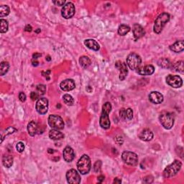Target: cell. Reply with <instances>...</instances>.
I'll return each mask as SVG.
<instances>
[{
    "mask_svg": "<svg viewBox=\"0 0 184 184\" xmlns=\"http://www.w3.org/2000/svg\"><path fill=\"white\" fill-rule=\"evenodd\" d=\"M170 14L167 12L161 13L155 20L153 26V30L156 34H160L163 31V28L170 20Z\"/></svg>",
    "mask_w": 184,
    "mask_h": 184,
    "instance_id": "1",
    "label": "cell"
},
{
    "mask_svg": "<svg viewBox=\"0 0 184 184\" xmlns=\"http://www.w3.org/2000/svg\"><path fill=\"white\" fill-rule=\"evenodd\" d=\"M77 168L82 175L88 174L91 170V162L90 157L87 155H83L77 163Z\"/></svg>",
    "mask_w": 184,
    "mask_h": 184,
    "instance_id": "2",
    "label": "cell"
},
{
    "mask_svg": "<svg viewBox=\"0 0 184 184\" xmlns=\"http://www.w3.org/2000/svg\"><path fill=\"white\" fill-rule=\"evenodd\" d=\"M181 166L182 163L181 161L176 160L171 164L169 165L165 168L164 171H163V176L167 178L173 177L179 172V170L181 168Z\"/></svg>",
    "mask_w": 184,
    "mask_h": 184,
    "instance_id": "3",
    "label": "cell"
},
{
    "mask_svg": "<svg viewBox=\"0 0 184 184\" xmlns=\"http://www.w3.org/2000/svg\"><path fill=\"white\" fill-rule=\"evenodd\" d=\"M160 122L165 129H170L174 125V116L170 112H163L159 117Z\"/></svg>",
    "mask_w": 184,
    "mask_h": 184,
    "instance_id": "4",
    "label": "cell"
},
{
    "mask_svg": "<svg viewBox=\"0 0 184 184\" xmlns=\"http://www.w3.org/2000/svg\"><path fill=\"white\" fill-rule=\"evenodd\" d=\"M142 63V59L138 54L132 52L127 58V65L131 70L135 71L140 67Z\"/></svg>",
    "mask_w": 184,
    "mask_h": 184,
    "instance_id": "5",
    "label": "cell"
},
{
    "mask_svg": "<svg viewBox=\"0 0 184 184\" xmlns=\"http://www.w3.org/2000/svg\"><path fill=\"white\" fill-rule=\"evenodd\" d=\"M48 125L51 128L63 129L64 128V122L61 117L56 114H51L48 117Z\"/></svg>",
    "mask_w": 184,
    "mask_h": 184,
    "instance_id": "6",
    "label": "cell"
},
{
    "mask_svg": "<svg viewBox=\"0 0 184 184\" xmlns=\"http://www.w3.org/2000/svg\"><path fill=\"white\" fill-rule=\"evenodd\" d=\"M122 158L126 164L135 166L138 163V157L136 153L130 151H125L122 154Z\"/></svg>",
    "mask_w": 184,
    "mask_h": 184,
    "instance_id": "7",
    "label": "cell"
},
{
    "mask_svg": "<svg viewBox=\"0 0 184 184\" xmlns=\"http://www.w3.org/2000/svg\"><path fill=\"white\" fill-rule=\"evenodd\" d=\"M76 9L72 2H67L61 9V15L65 19H70L75 14Z\"/></svg>",
    "mask_w": 184,
    "mask_h": 184,
    "instance_id": "8",
    "label": "cell"
},
{
    "mask_svg": "<svg viewBox=\"0 0 184 184\" xmlns=\"http://www.w3.org/2000/svg\"><path fill=\"white\" fill-rule=\"evenodd\" d=\"M166 83L173 88H180L183 85V81L179 76L168 75L166 77Z\"/></svg>",
    "mask_w": 184,
    "mask_h": 184,
    "instance_id": "9",
    "label": "cell"
},
{
    "mask_svg": "<svg viewBox=\"0 0 184 184\" xmlns=\"http://www.w3.org/2000/svg\"><path fill=\"white\" fill-rule=\"evenodd\" d=\"M66 179L68 183L71 184H78L81 183L79 173L75 169H71L66 173Z\"/></svg>",
    "mask_w": 184,
    "mask_h": 184,
    "instance_id": "10",
    "label": "cell"
},
{
    "mask_svg": "<svg viewBox=\"0 0 184 184\" xmlns=\"http://www.w3.org/2000/svg\"><path fill=\"white\" fill-rule=\"evenodd\" d=\"M35 108L40 114H46L48 109V100L46 98L38 99Z\"/></svg>",
    "mask_w": 184,
    "mask_h": 184,
    "instance_id": "11",
    "label": "cell"
},
{
    "mask_svg": "<svg viewBox=\"0 0 184 184\" xmlns=\"http://www.w3.org/2000/svg\"><path fill=\"white\" fill-rule=\"evenodd\" d=\"M116 68H117L119 69L120 74H119V80L120 81H124L125 79V78L127 76L128 74V69H127V64L125 63H122L121 61H117L116 63Z\"/></svg>",
    "mask_w": 184,
    "mask_h": 184,
    "instance_id": "12",
    "label": "cell"
},
{
    "mask_svg": "<svg viewBox=\"0 0 184 184\" xmlns=\"http://www.w3.org/2000/svg\"><path fill=\"white\" fill-rule=\"evenodd\" d=\"M60 87L61 89L64 91H69L71 90L74 89L76 87V84H75L74 81L71 78H68L61 82L60 84Z\"/></svg>",
    "mask_w": 184,
    "mask_h": 184,
    "instance_id": "13",
    "label": "cell"
},
{
    "mask_svg": "<svg viewBox=\"0 0 184 184\" xmlns=\"http://www.w3.org/2000/svg\"><path fill=\"white\" fill-rule=\"evenodd\" d=\"M163 95L158 91H152L149 95V100L152 103L155 104H159L163 101Z\"/></svg>",
    "mask_w": 184,
    "mask_h": 184,
    "instance_id": "14",
    "label": "cell"
},
{
    "mask_svg": "<svg viewBox=\"0 0 184 184\" xmlns=\"http://www.w3.org/2000/svg\"><path fill=\"white\" fill-rule=\"evenodd\" d=\"M155 72V68L152 65H147L145 66L138 68L137 73L141 76H150Z\"/></svg>",
    "mask_w": 184,
    "mask_h": 184,
    "instance_id": "15",
    "label": "cell"
},
{
    "mask_svg": "<svg viewBox=\"0 0 184 184\" xmlns=\"http://www.w3.org/2000/svg\"><path fill=\"white\" fill-rule=\"evenodd\" d=\"M63 159L65 160V161H66L67 163H70L75 157V153L73 148L70 147V146H67L64 148L63 152Z\"/></svg>",
    "mask_w": 184,
    "mask_h": 184,
    "instance_id": "16",
    "label": "cell"
},
{
    "mask_svg": "<svg viewBox=\"0 0 184 184\" xmlns=\"http://www.w3.org/2000/svg\"><path fill=\"white\" fill-rule=\"evenodd\" d=\"M132 32L133 35H134L135 40H138V39L141 38L145 34L144 28L139 24H134L132 27Z\"/></svg>",
    "mask_w": 184,
    "mask_h": 184,
    "instance_id": "17",
    "label": "cell"
},
{
    "mask_svg": "<svg viewBox=\"0 0 184 184\" xmlns=\"http://www.w3.org/2000/svg\"><path fill=\"white\" fill-rule=\"evenodd\" d=\"M99 124H100L101 127L105 129L109 128L111 122L108 113L104 112H101V115L100 117V119H99Z\"/></svg>",
    "mask_w": 184,
    "mask_h": 184,
    "instance_id": "18",
    "label": "cell"
},
{
    "mask_svg": "<svg viewBox=\"0 0 184 184\" xmlns=\"http://www.w3.org/2000/svg\"><path fill=\"white\" fill-rule=\"evenodd\" d=\"M153 136L154 135L153 132L149 129H143V130H142L138 135L139 138H140V140H142V141H145V142L151 141V140H153Z\"/></svg>",
    "mask_w": 184,
    "mask_h": 184,
    "instance_id": "19",
    "label": "cell"
},
{
    "mask_svg": "<svg viewBox=\"0 0 184 184\" xmlns=\"http://www.w3.org/2000/svg\"><path fill=\"white\" fill-rule=\"evenodd\" d=\"M170 50L175 52H181L184 50L183 40H178L169 47Z\"/></svg>",
    "mask_w": 184,
    "mask_h": 184,
    "instance_id": "20",
    "label": "cell"
},
{
    "mask_svg": "<svg viewBox=\"0 0 184 184\" xmlns=\"http://www.w3.org/2000/svg\"><path fill=\"white\" fill-rule=\"evenodd\" d=\"M39 127L35 121H31L27 125V132L30 136L34 137L38 132ZM39 133V132H38Z\"/></svg>",
    "mask_w": 184,
    "mask_h": 184,
    "instance_id": "21",
    "label": "cell"
},
{
    "mask_svg": "<svg viewBox=\"0 0 184 184\" xmlns=\"http://www.w3.org/2000/svg\"><path fill=\"white\" fill-rule=\"evenodd\" d=\"M84 44L85 46L89 48V49H91L95 51H97L100 49V46L97 41L93 40V39H87V40H84Z\"/></svg>",
    "mask_w": 184,
    "mask_h": 184,
    "instance_id": "22",
    "label": "cell"
},
{
    "mask_svg": "<svg viewBox=\"0 0 184 184\" xmlns=\"http://www.w3.org/2000/svg\"><path fill=\"white\" fill-rule=\"evenodd\" d=\"M49 138L53 140H60L64 138V135L60 132L59 129H53L49 132Z\"/></svg>",
    "mask_w": 184,
    "mask_h": 184,
    "instance_id": "23",
    "label": "cell"
},
{
    "mask_svg": "<svg viewBox=\"0 0 184 184\" xmlns=\"http://www.w3.org/2000/svg\"><path fill=\"white\" fill-rule=\"evenodd\" d=\"M2 164L5 168H10L13 164V157L10 155H5L2 157Z\"/></svg>",
    "mask_w": 184,
    "mask_h": 184,
    "instance_id": "24",
    "label": "cell"
},
{
    "mask_svg": "<svg viewBox=\"0 0 184 184\" xmlns=\"http://www.w3.org/2000/svg\"><path fill=\"white\" fill-rule=\"evenodd\" d=\"M79 63H80V65L84 68H89L90 66L91 62V60H90V59L88 57V56H81V57L80 58Z\"/></svg>",
    "mask_w": 184,
    "mask_h": 184,
    "instance_id": "25",
    "label": "cell"
},
{
    "mask_svg": "<svg viewBox=\"0 0 184 184\" xmlns=\"http://www.w3.org/2000/svg\"><path fill=\"white\" fill-rule=\"evenodd\" d=\"M171 70H173L176 71V72H180V73H183L184 70V67H183V62L181 61L176 62L175 63H173L172 66H171Z\"/></svg>",
    "mask_w": 184,
    "mask_h": 184,
    "instance_id": "26",
    "label": "cell"
},
{
    "mask_svg": "<svg viewBox=\"0 0 184 184\" xmlns=\"http://www.w3.org/2000/svg\"><path fill=\"white\" fill-rule=\"evenodd\" d=\"M157 64L163 68H171L172 66V63L167 59H160L157 62Z\"/></svg>",
    "mask_w": 184,
    "mask_h": 184,
    "instance_id": "27",
    "label": "cell"
},
{
    "mask_svg": "<svg viewBox=\"0 0 184 184\" xmlns=\"http://www.w3.org/2000/svg\"><path fill=\"white\" fill-rule=\"evenodd\" d=\"M130 29L131 28L129 27L128 25L122 24V25H119V28H118V33H119V35H121V36H125V35H127V34L130 31Z\"/></svg>",
    "mask_w": 184,
    "mask_h": 184,
    "instance_id": "28",
    "label": "cell"
},
{
    "mask_svg": "<svg viewBox=\"0 0 184 184\" xmlns=\"http://www.w3.org/2000/svg\"><path fill=\"white\" fill-rule=\"evenodd\" d=\"M9 68V64L8 62L3 61L1 63L0 65V75L1 76H4L8 72Z\"/></svg>",
    "mask_w": 184,
    "mask_h": 184,
    "instance_id": "29",
    "label": "cell"
},
{
    "mask_svg": "<svg viewBox=\"0 0 184 184\" xmlns=\"http://www.w3.org/2000/svg\"><path fill=\"white\" fill-rule=\"evenodd\" d=\"M9 24L6 20L1 19L0 20V32L1 33H5L8 30Z\"/></svg>",
    "mask_w": 184,
    "mask_h": 184,
    "instance_id": "30",
    "label": "cell"
},
{
    "mask_svg": "<svg viewBox=\"0 0 184 184\" xmlns=\"http://www.w3.org/2000/svg\"><path fill=\"white\" fill-rule=\"evenodd\" d=\"M10 13V9L7 5H2L0 6V17H3L7 16Z\"/></svg>",
    "mask_w": 184,
    "mask_h": 184,
    "instance_id": "31",
    "label": "cell"
},
{
    "mask_svg": "<svg viewBox=\"0 0 184 184\" xmlns=\"http://www.w3.org/2000/svg\"><path fill=\"white\" fill-rule=\"evenodd\" d=\"M63 101L65 104L69 105V106H72L74 103V99L72 97V96H71L70 94H64L63 97Z\"/></svg>",
    "mask_w": 184,
    "mask_h": 184,
    "instance_id": "32",
    "label": "cell"
},
{
    "mask_svg": "<svg viewBox=\"0 0 184 184\" xmlns=\"http://www.w3.org/2000/svg\"><path fill=\"white\" fill-rule=\"evenodd\" d=\"M112 111V105L109 102H106L102 106V112L109 114Z\"/></svg>",
    "mask_w": 184,
    "mask_h": 184,
    "instance_id": "33",
    "label": "cell"
},
{
    "mask_svg": "<svg viewBox=\"0 0 184 184\" xmlns=\"http://www.w3.org/2000/svg\"><path fill=\"white\" fill-rule=\"evenodd\" d=\"M37 91H38V94L40 95L45 94V93H46V86L43 85V84H39V85L37 86Z\"/></svg>",
    "mask_w": 184,
    "mask_h": 184,
    "instance_id": "34",
    "label": "cell"
},
{
    "mask_svg": "<svg viewBox=\"0 0 184 184\" xmlns=\"http://www.w3.org/2000/svg\"><path fill=\"white\" fill-rule=\"evenodd\" d=\"M16 148L17 151L19 153H22V152L24 151V150H25V144H24L23 142H17V144Z\"/></svg>",
    "mask_w": 184,
    "mask_h": 184,
    "instance_id": "35",
    "label": "cell"
},
{
    "mask_svg": "<svg viewBox=\"0 0 184 184\" xmlns=\"http://www.w3.org/2000/svg\"><path fill=\"white\" fill-rule=\"evenodd\" d=\"M126 117L129 120H131L133 118V111L131 108H128L126 109Z\"/></svg>",
    "mask_w": 184,
    "mask_h": 184,
    "instance_id": "36",
    "label": "cell"
},
{
    "mask_svg": "<svg viewBox=\"0 0 184 184\" xmlns=\"http://www.w3.org/2000/svg\"><path fill=\"white\" fill-rule=\"evenodd\" d=\"M101 161L98 160L95 163L94 166V170L96 173H98L101 170Z\"/></svg>",
    "mask_w": 184,
    "mask_h": 184,
    "instance_id": "37",
    "label": "cell"
},
{
    "mask_svg": "<svg viewBox=\"0 0 184 184\" xmlns=\"http://www.w3.org/2000/svg\"><path fill=\"white\" fill-rule=\"evenodd\" d=\"M52 3L54 4V5H56V6H64L65 5V0H54V1H52Z\"/></svg>",
    "mask_w": 184,
    "mask_h": 184,
    "instance_id": "38",
    "label": "cell"
},
{
    "mask_svg": "<svg viewBox=\"0 0 184 184\" xmlns=\"http://www.w3.org/2000/svg\"><path fill=\"white\" fill-rule=\"evenodd\" d=\"M39 94L37 93V92H35V91H32L31 94H30V98L33 101H35L37 100V99L39 98Z\"/></svg>",
    "mask_w": 184,
    "mask_h": 184,
    "instance_id": "39",
    "label": "cell"
},
{
    "mask_svg": "<svg viewBox=\"0 0 184 184\" xmlns=\"http://www.w3.org/2000/svg\"><path fill=\"white\" fill-rule=\"evenodd\" d=\"M119 116L122 119H127L126 117V109L125 108H122L119 111Z\"/></svg>",
    "mask_w": 184,
    "mask_h": 184,
    "instance_id": "40",
    "label": "cell"
},
{
    "mask_svg": "<svg viewBox=\"0 0 184 184\" xmlns=\"http://www.w3.org/2000/svg\"><path fill=\"white\" fill-rule=\"evenodd\" d=\"M26 98H27V97H26L25 94L24 93V92H20V94H19V99H20V100L22 101V102H25L26 101Z\"/></svg>",
    "mask_w": 184,
    "mask_h": 184,
    "instance_id": "41",
    "label": "cell"
},
{
    "mask_svg": "<svg viewBox=\"0 0 184 184\" xmlns=\"http://www.w3.org/2000/svg\"><path fill=\"white\" fill-rule=\"evenodd\" d=\"M144 180H148V181H146L145 183H152V182L153 181V178L152 177V176H147V177H145L144 178Z\"/></svg>",
    "mask_w": 184,
    "mask_h": 184,
    "instance_id": "42",
    "label": "cell"
},
{
    "mask_svg": "<svg viewBox=\"0 0 184 184\" xmlns=\"http://www.w3.org/2000/svg\"><path fill=\"white\" fill-rule=\"evenodd\" d=\"M25 30L26 32H31L33 30V27H32V26L30 25H27L25 27Z\"/></svg>",
    "mask_w": 184,
    "mask_h": 184,
    "instance_id": "43",
    "label": "cell"
},
{
    "mask_svg": "<svg viewBox=\"0 0 184 184\" xmlns=\"http://www.w3.org/2000/svg\"><path fill=\"white\" fill-rule=\"evenodd\" d=\"M41 56H42V55H41L40 53H37V52H35V53H34L33 55V59L35 60V59H38V58L41 57Z\"/></svg>",
    "mask_w": 184,
    "mask_h": 184,
    "instance_id": "44",
    "label": "cell"
},
{
    "mask_svg": "<svg viewBox=\"0 0 184 184\" xmlns=\"http://www.w3.org/2000/svg\"><path fill=\"white\" fill-rule=\"evenodd\" d=\"M97 180H98V182H99V183H101V182L104 181V176H102V175L99 176V177L97 178Z\"/></svg>",
    "mask_w": 184,
    "mask_h": 184,
    "instance_id": "45",
    "label": "cell"
},
{
    "mask_svg": "<svg viewBox=\"0 0 184 184\" xmlns=\"http://www.w3.org/2000/svg\"><path fill=\"white\" fill-rule=\"evenodd\" d=\"M50 73V71H47V72H46V73H45L44 71H43V72H42V74H43V76L47 77V76H49ZM47 79H48V77H47Z\"/></svg>",
    "mask_w": 184,
    "mask_h": 184,
    "instance_id": "46",
    "label": "cell"
},
{
    "mask_svg": "<svg viewBox=\"0 0 184 184\" xmlns=\"http://www.w3.org/2000/svg\"><path fill=\"white\" fill-rule=\"evenodd\" d=\"M32 63H33V66H37L39 65V62L37 61H34V60L32 61Z\"/></svg>",
    "mask_w": 184,
    "mask_h": 184,
    "instance_id": "47",
    "label": "cell"
},
{
    "mask_svg": "<svg viewBox=\"0 0 184 184\" xmlns=\"http://www.w3.org/2000/svg\"><path fill=\"white\" fill-rule=\"evenodd\" d=\"M114 183H122V181L120 179H119V178H116L115 179H114Z\"/></svg>",
    "mask_w": 184,
    "mask_h": 184,
    "instance_id": "48",
    "label": "cell"
},
{
    "mask_svg": "<svg viewBox=\"0 0 184 184\" xmlns=\"http://www.w3.org/2000/svg\"><path fill=\"white\" fill-rule=\"evenodd\" d=\"M86 90H87L89 92H91L92 91V88L90 87V86H87V88H86Z\"/></svg>",
    "mask_w": 184,
    "mask_h": 184,
    "instance_id": "49",
    "label": "cell"
},
{
    "mask_svg": "<svg viewBox=\"0 0 184 184\" xmlns=\"http://www.w3.org/2000/svg\"><path fill=\"white\" fill-rule=\"evenodd\" d=\"M46 61H50V60H51V59H50V56H47V57L46 58Z\"/></svg>",
    "mask_w": 184,
    "mask_h": 184,
    "instance_id": "50",
    "label": "cell"
},
{
    "mask_svg": "<svg viewBox=\"0 0 184 184\" xmlns=\"http://www.w3.org/2000/svg\"><path fill=\"white\" fill-rule=\"evenodd\" d=\"M48 151L49 153H54V151L52 149H48Z\"/></svg>",
    "mask_w": 184,
    "mask_h": 184,
    "instance_id": "51",
    "label": "cell"
},
{
    "mask_svg": "<svg viewBox=\"0 0 184 184\" xmlns=\"http://www.w3.org/2000/svg\"><path fill=\"white\" fill-rule=\"evenodd\" d=\"M40 29H38V30H37L36 31H35V33H40Z\"/></svg>",
    "mask_w": 184,
    "mask_h": 184,
    "instance_id": "52",
    "label": "cell"
}]
</instances>
